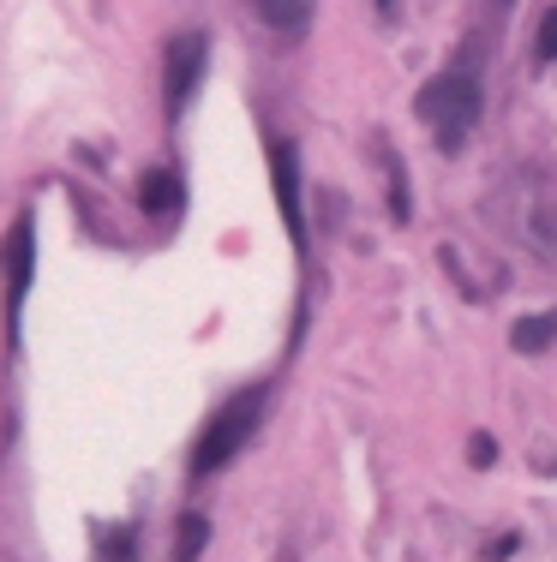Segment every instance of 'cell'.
Here are the masks:
<instances>
[{
  "instance_id": "1",
  "label": "cell",
  "mask_w": 557,
  "mask_h": 562,
  "mask_svg": "<svg viewBox=\"0 0 557 562\" xmlns=\"http://www.w3.org/2000/svg\"><path fill=\"white\" fill-rule=\"evenodd\" d=\"M264 401H270L264 390H246V395L222 401V407L210 413V425L198 431V443H192V479L222 473V467L252 443V431H258V419H264Z\"/></svg>"
},
{
  "instance_id": "2",
  "label": "cell",
  "mask_w": 557,
  "mask_h": 562,
  "mask_svg": "<svg viewBox=\"0 0 557 562\" xmlns=\"http://www.w3.org/2000/svg\"><path fill=\"white\" fill-rule=\"evenodd\" d=\"M414 109H420V120L437 132V144H444V150H461V138L480 126V78H474V72H444V78H432V85L420 90Z\"/></svg>"
},
{
  "instance_id": "3",
  "label": "cell",
  "mask_w": 557,
  "mask_h": 562,
  "mask_svg": "<svg viewBox=\"0 0 557 562\" xmlns=\"http://www.w3.org/2000/svg\"><path fill=\"white\" fill-rule=\"evenodd\" d=\"M31 270H36V222L19 216L0 239V281H7V329H19L24 293H31Z\"/></svg>"
},
{
  "instance_id": "4",
  "label": "cell",
  "mask_w": 557,
  "mask_h": 562,
  "mask_svg": "<svg viewBox=\"0 0 557 562\" xmlns=\"http://www.w3.org/2000/svg\"><path fill=\"white\" fill-rule=\"evenodd\" d=\"M204 60H210V43L204 36H175L168 43V66H163V97H168V114H180L186 102H192L198 78H204Z\"/></svg>"
},
{
  "instance_id": "5",
  "label": "cell",
  "mask_w": 557,
  "mask_h": 562,
  "mask_svg": "<svg viewBox=\"0 0 557 562\" xmlns=\"http://www.w3.org/2000/svg\"><path fill=\"white\" fill-rule=\"evenodd\" d=\"M270 180H276V210L288 222V239L307 246V216H300V156L288 138H270Z\"/></svg>"
},
{
  "instance_id": "6",
  "label": "cell",
  "mask_w": 557,
  "mask_h": 562,
  "mask_svg": "<svg viewBox=\"0 0 557 562\" xmlns=\"http://www.w3.org/2000/svg\"><path fill=\"white\" fill-rule=\"evenodd\" d=\"M138 204H144V216H175V210H180V173L151 168L138 180Z\"/></svg>"
},
{
  "instance_id": "7",
  "label": "cell",
  "mask_w": 557,
  "mask_h": 562,
  "mask_svg": "<svg viewBox=\"0 0 557 562\" xmlns=\"http://www.w3.org/2000/svg\"><path fill=\"white\" fill-rule=\"evenodd\" d=\"M312 7L318 0H258V19L270 24V31H282V36H300L312 24Z\"/></svg>"
},
{
  "instance_id": "8",
  "label": "cell",
  "mask_w": 557,
  "mask_h": 562,
  "mask_svg": "<svg viewBox=\"0 0 557 562\" xmlns=\"http://www.w3.org/2000/svg\"><path fill=\"white\" fill-rule=\"evenodd\" d=\"M552 341H557V312L522 317V324L510 329V347H515V353H546Z\"/></svg>"
},
{
  "instance_id": "9",
  "label": "cell",
  "mask_w": 557,
  "mask_h": 562,
  "mask_svg": "<svg viewBox=\"0 0 557 562\" xmlns=\"http://www.w3.org/2000/svg\"><path fill=\"white\" fill-rule=\"evenodd\" d=\"M204 539H210V520H204V515H186V520H180V539H175V562H198Z\"/></svg>"
},
{
  "instance_id": "10",
  "label": "cell",
  "mask_w": 557,
  "mask_h": 562,
  "mask_svg": "<svg viewBox=\"0 0 557 562\" xmlns=\"http://www.w3.org/2000/svg\"><path fill=\"white\" fill-rule=\"evenodd\" d=\"M378 162H383V173H390V216L408 222V173H402V162H396V150H378Z\"/></svg>"
},
{
  "instance_id": "11",
  "label": "cell",
  "mask_w": 557,
  "mask_h": 562,
  "mask_svg": "<svg viewBox=\"0 0 557 562\" xmlns=\"http://www.w3.org/2000/svg\"><path fill=\"white\" fill-rule=\"evenodd\" d=\"M97 557L102 562H132V532L126 527H102L97 532Z\"/></svg>"
},
{
  "instance_id": "12",
  "label": "cell",
  "mask_w": 557,
  "mask_h": 562,
  "mask_svg": "<svg viewBox=\"0 0 557 562\" xmlns=\"http://www.w3.org/2000/svg\"><path fill=\"white\" fill-rule=\"evenodd\" d=\"M539 60H557V7L539 19Z\"/></svg>"
},
{
  "instance_id": "13",
  "label": "cell",
  "mask_w": 557,
  "mask_h": 562,
  "mask_svg": "<svg viewBox=\"0 0 557 562\" xmlns=\"http://www.w3.org/2000/svg\"><path fill=\"white\" fill-rule=\"evenodd\" d=\"M468 461H474V467H492V461H498V443H492L486 431H480V437H468Z\"/></svg>"
},
{
  "instance_id": "14",
  "label": "cell",
  "mask_w": 557,
  "mask_h": 562,
  "mask_svg": "<svg viewBox=\"0 0 557 562\" xmlns=\"http://www.w3.org/2000/svg\"><path fill=\"white\" fill-rule=\"evenodd\" d=\"M510 551H515V532H503V539H492V544H486V562H503Z\"/></svg>"
},
{
  "instance_id": "15",
  "label": "cell",
  "mask_w": 557,
  "mask_h": 562,
  "mask_svg": "<svg viewBox=\"0 0 557 562\" xmlns=\"http://www.w3.org/2000/svg\"><path fill=\"white\" fill-rule=\"evenodd\" d=\"M498 7H515V0H498Z\"/></svg>"
}]
</instances>
